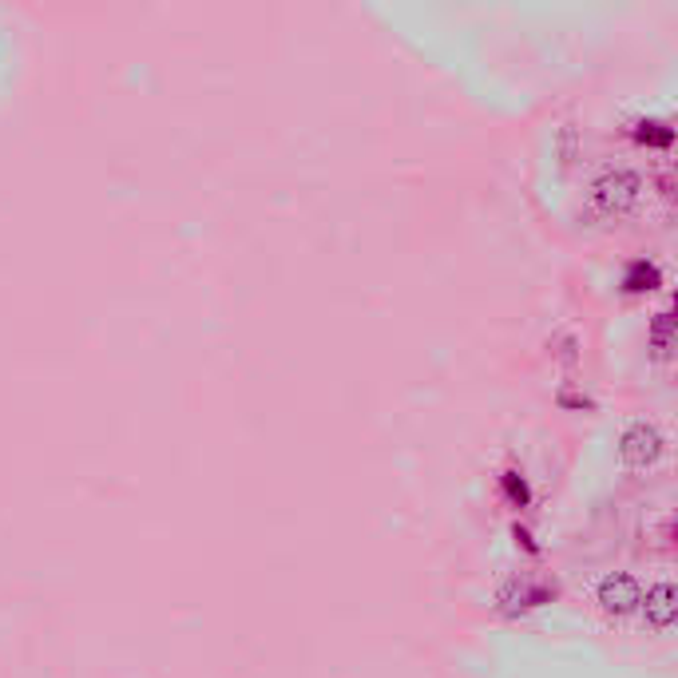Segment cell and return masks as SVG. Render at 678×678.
Masks as SVG:
<instances>
[{
	"label": "cell",
	"mask_w": 678,
	"mask_h": 678,
	"mask_svg": "<svg viewBox=\"0 0 678 678\" xmlns=\"http://www.w3.org/2000/svg\"><path fill=\"white\" fill-rule=\"evenodd\" d=\"M643 199V179L631 167H611L591 183V207L607 219H623L639 207Z\"/></svg>",
	"instance_id": "6da1fadb"
},
{
	"label": "cell",
	"mask_w": 678,
	"mask_h": 678,
	"mask_svg": "<svg viewBox=\"0 0 678 678\" xmlns=\"http://www.w3.org/2000/svg\"><path fill=\"white\" fill-rule=\"evenodd\" d=\"M663 452H667V437L651 421H631L619 437V456L627 468H651L663 460Z\"/></svg>",
	"instance_id": "7a4b0ae2"
},
{
	"label": "cell",
	"mask_w": 678,
	"mask_h": 678,
	"mask_svg": "<svg viewBox=\"0 0 678 678\" xmlns=\"http://www.w3.org/2000/svg\"><path fill=\"white\" fill-rule=\"evenodd\" d=\"M595 603H599L607 615H615V619L635 615L639 603H643V583H639L631 571H607V575L595 583Z\"/></svg>",
	"instance_id": "3957f363"
},
{
	"label": "cell",
	"mask_w": 678,
	"mask_h": 678,
	"mask_svg": "<svg viewBox=\"0 0 678 678\" xmlns=\"http://www.w3.org/2000/svg\"><path fill=\"white\" fill-rule=\"evenodd\" d=\"M639 611H643L647 627H655V631H671V627H675V615H678V591L667 583V579H663V583H651V587L643 591Z\"/></svg>",
	"instance_id": "277c9868"
},
{
	"label": "cell",
	"mask_w": 678,
	"mask_h": 678,
	"mask_svg": "<svg viewBox=\"0 0 678 678\" xmlns=\"http://www.w3.org/2000/svg\"><path fill=\"white\" fill-rule=\"evenodd\" d=\"M647 345H651V353H655L659 361L671 357V345H675V318H671V310H663V314L651 318V326H647Z\"/></svg>",
	"instance_id": "5b68a950"
},
{
	"label": "cell",
	"mask_w": 678,
	"mask_h": 678,
	"mask_svg": "<svg viewBox=\"0 0 678 678\" xmlns=\"http://www.w3.org/2000/svg\"><path fill=\"white\" fill-rule=\"evenodd\" d=\"M659 286V270L651 262H635L627 270V290H655Z\"/></svg>",
	"instance_id": "8992f818"
}]
</instances>
